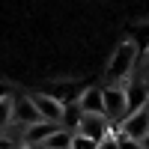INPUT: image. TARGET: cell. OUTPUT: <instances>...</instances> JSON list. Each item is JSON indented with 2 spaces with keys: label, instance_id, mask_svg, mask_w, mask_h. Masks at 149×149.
<instances>
[{
  "label": "cell",
  "instance_id": "obj_3",
  "mask_svg": "<svg viewBox=\"0 0 149 149\" xmlns=\"http://www.w3.org/2000/svg\"><path fill=\"white\" fill-rule=\"evenodd\" d=\"M33 104L36 110H39L42 122H57V125H63V113H66V104L60 102V98H54L51 93H33Z\"/></svg>",
  "mask_w": 149,
  "mask_h": 149
},
{
  "label": "cell",
  "instance_id": "obj_6",
  "mask_svg": "<svg viewBox=\"0 0 149 149\" xmlns=\"http://www.w3.org/2000/svg\"><path fill=\"white\" fill-rule=\"evenodd\" d=\"M110 128H113V125H110V122H107L104 116H84L74 134H81V137L93 140V143H102V140L107 137V134H110Z\"/></svg>",
  "mask_w": 149,
  "mask_h": 149
},
{
  "label": "cell",
  "instance_id": "obj_8",
  "mask_svg": "<svg viewBox=\"0 0 149 149\" xmlns=\"http://www.w3.org/2000/svg\"><path fill=\"white\" fill-rule=\"evenodd\" d=\"M125 93H128V113H137V110L149 107V84L146 81H128L125 84Z\"/></svg>",
  "mask_w": 149,
  "mask_h": 149
},
{
  "label": "cell",
  "instance_id": "obj_2",
  "mask_svg": "<svg viewBox=\"0 0 149 149\" xmlns=\"http://www.w3.org/2000/svg\"><path fill=\"white\" fill-rule=\"evenodd\" d=\"M104 93V119L113 125V122H125L128 116V93H125V84H110V86H102Z\"/></svg>",
  "mask_w": 149,
  "mask_h": 149
},
{
  "label": "cell",
  "instance_id": "obj_9",
  "mask_svg": "<svg viewBox=\"0 0 149 149\" xmlns=\"http://www.w3.org/2000/svg\"><path fill=\"white\" fill-rule=\"evenodd\" d=\"M60 128H63V125H57V122H39V125H30V128H24V143H27V146H45Z\"/></svg>",
  "mask_w": 149,
  "mask_h": 149
},
{
  "label": "cell",
  "instance_id": "obj_11",
  "mask_svg": "<svg viewBox=\"0 0 149 149\" xmlns=\"http://www.w3.org/2000/svg\"><path fill=\"white\" fill-rule=\"evenodd\" d=\"M110 134H113V137H116L119 149H140V143H137V140H131V137H125V134H122V131H113V128H110Z\"/></svg>",
  "mask_w": 149,
  "mask_h": 149
},
{
  "label": "cell",
  "instance_id": "obj_10",
  "mask_svg": "<svg viewBox=\"0 0 149 149\" xmlns=\"http://www.w3.org/2000/svg\"><path fill=\"white\" fill-rule=\"evenodd\" d=\"M72 140H74V134L66 131V128H60V131H57V134H54V137L48 140L42 149H72Z\"/></svg>",
  "mask_w": 149,
  "mask_h": 149
},
{
  "label": "cell",
  "instance_id": "obj_4",
  "mask_svg": "<svg viewBox=\"0 0 149 149\" xmlns=\"http://www.w3.org/2000/svg\"><path fill=\"white\" fill-rule=\"evenodd\" d=\"M12 122H18L24 128L42 122V116H39V110H36L30 95H12Z\"/></svg>",
  "mask_w": 149,
  "mask_h": 149
},
{
  "label": "cell",
  "instance_id": "obj_16",
  "mask_svg": "<svg viewBox=\"0 0 149 149\" xmlns=\"http://www.w3.org/2000/svg\"><path fill=\"white\" fill-rule=\"evenodd\" d=\"M140 149H149V134L143 137V143H140Z\"/></svg>",
  "mask_w": 149,
  "mask_h": 149
},
{
  "label": "cell",
  "instance_id": "obj_15",
  "mask_svg": "<svg viewBox=\"0 0 149 149\" xmlns=\"http://www.w3.org/2000/svg\"><path fill=\"white\" fill-rule=\"evenodd\" d=\"M12 95H15V93H12V86H9V84H3V81H0V102H9Z\"/></svg>",
  "mask_w": 149,
  "mask_h": 149
},
{
  "label": "cell",
  "instance_id": "obj_12",
  "mask_svg": "<svg viewBox=\"0 0 149 149\" xmlns=\"http://www.w3.org/2000/svg\"><path fill=\"white\" fill-rule=\"evenodd\" d=\"M12 125V98L9 102H0V128Z\"/></svg>",
  "mask_w": 149,
  "mask_h": 149
},
{
  "label": "cell",
  "instance_id": "obj_14",
  "mask_svg": "<svg viewBox=\"0 0 149 149\" xmlns=\"http://www.w3.org/2000/svg\"><path fill=\"white\" fill-rule=\"evenodd\" d=\"M98 149H119V143H116V137H113V134H107V137L98 143Z\"/></svg>",
  "mask_w": 149,
  "mask_h": 149
},
{
  "label": "cell",
  "instance_id": "obj_13",
  "mask_svg": "<svg viewBox=\"0 0 149 149\" xmlns=\"http://www.w3.org/2000/svg\"><path fill=\"white\" fill-rule=\"evenodd\" d=\"M72 149H98V143H93V140L81 137V134H74V140H72Z\"/></svg>",
  "mask_w": 149,
  "mask_h": 149
},
{
  "label": "cell",
  "instance_id": "obj_7",
  "mask_svg": "<svg viewBox=\"0 0 149 149\" xmlns=\"http://www.w3.org/2000/svg\"><path fill=\"white\" fill-rule=\"evenodd\" d=\"M78 107L84 116H104V93L102 86H86L78 98Z\"/></svg>",
  "mask_w": 149,
  "mask_h": 149
},
{
  "label": "cell",
  "instance_id": "obj_5",
  "mask_svg": "<svg viewBox=\"0 0 149 149\" xmlns=\"http://www.w3.org/2000/svg\"><path fill=\"white\" fill-rule=\"evenodd\" d=\"M119 131L125 134V137L143 143V137L149 134V107L137 110V113H128V116H125V122L119 125Z\"/></svg>",
  "mask_w": 149,
  "mask_h": 149
},
{
  "label": "cell",
  "instance_id": "obj_1",
  "mask_svg": "<svg viewBox=\"0 0 149 149\" xmlns=\"http://www.w3.org/2000/svg\"><path fill=\"white\" fill-rule=\"evenodd\" d=\"M137 54L140 48L137 42H122L113 54H110V63H107V81H128V74L134 72V63H137Z\"/></svg>",
  "mask_w": 149,
  "mask_h": 149
}]
</instances>
